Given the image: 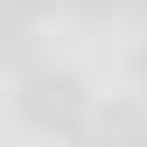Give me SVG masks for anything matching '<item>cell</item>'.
Returning a JSON list of instances; mask_svg holds the SVG:
<instances>
[{"label": "cell", "mask_w": 147, "mask_h": 147, "mask_svg": "<svg viewBox=\"0 0 147 147\" xmlns=\"http://www.w3.org/2000/svg\"><path fill=\"white\" fill-rule=\"evenodd\" d=\"M84 84L70 77V70H28L21 77V119L42 126V133H77L84 126Z\"/></svg>", "instance_id": "6da1fadb"}, {"label": "cell", "mask_w": 147, "mask_h": 147, "mask_svg": "<svg viewBox=\"0 0 147 147\" xmlns=\"http://www.w3.org/2000/svg\"><path fill=\"white\" fill-rule=\"evenodd\" d=\"M98 133L112 147H147V112L140 105H112V112H98Z\"/></svg>", "instance_id": "7a4b0ae2"}, {"label": "cell", "mask_w": 147, "mask_h": 147, "mask_svg": "<svg viewBox=\"0 0 147 147\" xmlns=\"http://www.w3.org/2000/svg\"><path fill=\"white\" fill-rule=\"evenodd\" d=\"M28 56H35V35H28V21L0 7V63H28Z\"/></svg>", "instance_id": "3957f363"}, {"label": "cell", "mask_w": 147, "mask_h": 147, "mask_svg": "<svg viewBox=\"0 0 147 147\" xmlns=\"http://www.w3.org/2000/svg\"><path fill=\"white\" fill-rule=\"evenodd\" d=\"M0 7H7V14H21V21H35V14H42L49 0H0Z\"/></svg>", "instance_id": "277c9868"}, {"label": "cell", "mask_w": 147, "mask_h": 147, "mask_svg": "<svg viewBox=\"0 0 147 147\" xmlns=\"http://www.w3.org/2000/svg\"><path fill=\"white\" fill-rule=\"evenodd\" d=\"M70 147H112V140H105V133H84V126H77V133H70Z\"/></svg>", "instance_id": "5b68a950"}, {"label": "cell", "mask_w": 147, "mask_h": 147, "mask_svg": "<svg viewBox=\"0 0 147 147\" xmlns=\"http://www.w3.org/2000/svg\"><path fill=\"white\" fill-rule=\"evenodd\" d=\"M70 7H84V14H105V7H119V0H70Z\"/></svg>", "instance_id": "8992f818"}, {"label": "cell", "mask_w": 147, "mask_h": 147, "mask_svg": "<svg viewBox=\"0 0 147 147\" xmlns=\"http://www.w3.org/2000/svg\"><path fill=\"white\" fill-rule=\"evenodd\" d=\"M133 70H140V84H147V42H140V56H133Z\"/></svg>", "instance_id": "52a82bcc"}, {"label": "cell", "mask_w": 147, "mask_h": 147, "mask_svg": "<svg viewBox=\"0 0 147 147\" xmlns=\"http://www.w3.org/2000/svg\"><path fill=\"white\" fill-rule=\"evenodd\" d=\"M119 7H133V14H140V21H147V0H119Z\"/></svg>", "instance_id": "ba28073f"}]
</instances>
